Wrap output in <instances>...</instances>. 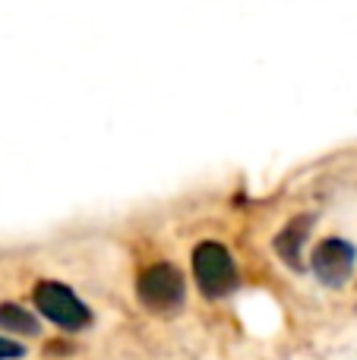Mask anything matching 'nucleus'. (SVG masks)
Returning a JSON list of instances; mask_svg holds the SVG:
<instances>
[{
    "label": "nucleus",
    "mask_w": 357,
    "mask_h": 360,
    "mask_svg": "<svg viewBox=\"0 0 357 360\" xmlns=\"http://www.w3.org/2000/svg\"><path fill=\"white\" fill-rule=\"evenodd\" d=\"M0 332L16 338H38L41 335V316L19 300H0Z\"/></svg>",
    "instance_id": "f03ea898"
},
{
    "label": "nucleus",
    "mask_w": 357,
    "mask_h": 360,
    "mask_svg": "<svg viewBox=\"0 0 357 360\" xmlns=\"http://www.w3.org/2000/svg\"><path fill=\"white\" fill-rule=\"evenodd\" d=\"M253 269L320 297L357 291V143L294 165L247 199Z\"/></svg>",
    "instance_id": "f257e3e1"
},
{
    "label": "nucleus",
    "mask_w": 357,
    "mask_h": 360,
    "mask_svg": "<svg viewBox=\"0 0 357 360\" xmlns=\"http://www.w3.org/2000/svg\"><path fill=\"white\" fill-rule=\"evenodd\" d=\"M25 357V345H19L16 338L0 335V360H19Z\"/></svg>",
    "instance_id": "7ed1b4c3"
}]
</instances>
